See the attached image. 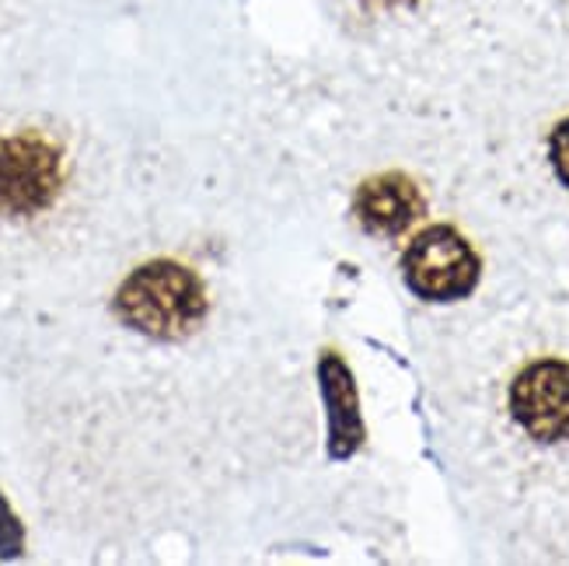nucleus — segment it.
I'll list each match as a JSON object with an SVG mask.
<instances>
[{
  "mask_svg": "<svg viewBox=\"0 0 569 566\" xmlns=\"http://www.w3.org/2000/svg\"><path fill=\"white\" fill-rule=\"evenodd\" d=\"M406 284L423 301H458L479 284V256L455 228L433 225L419 231L402 259Z\"/></svg>",
  "mask_w": 569,
  "mask_h": 566,
  "instance_id": "2",
  "label": "nucleus"
},
{
  "mask_svg": "<svg viewBox=\"0 0 569 566\" xmlns=\"http://www.w3.org/2000/svg\"><path fill=\"white\" fill-rule=\"evenodd\" d=\"M353 214L367 235L395 238L409 231L419 214H423V196L416 182L402 171H385V176L367 179L353 196Z\"/></svg>",
  "mask_w": 569,
  "mask_h": 566,
  "instance_id": "5",
  "label": "nucleus"
},
{
  "mask_svg": "<svg viewBox=\"0 0 569 566\" xmlns=\"http://www.w3.org/2000/svg\"><path fill=\"white\" fill-rule=\"evenodd\" d=\"M513 420L535 440H566L569 437V364L566 360H535L517 375L510 388Z\"/></svg>",
  "mask_w": 569,
  "mask_h": 566,
  "instance_id": "4",
  "label": "nucleus"
},
{
  "mask_svg": "<svg viewBox=\"0 0 569 566\" xmlns=\"http://www.w3.org/2000/svg\"><path fill=\"white\" fill-rule=\"evenodd\" d=\"M116 315L140 336L179 342L203 326L207 290L189 266L154 259L122 280L116 294Z\"/></svg>",
  "mask_w": 569,
  "mask_h": 566,
  "instance_id": "1",
  "label": "nucleus"
},
{
  "mask_svg": "<svg viewBox=\"0 0 569 566\" xmlns=\"http://www.w3.org/2000/svg\"><path fill=\"white\" fill-rule=\"evenodd\" d=\"M549 151H552V168H556L559 182L569 189V119H562L559 127L552 130Z\"/></svg>",
  "mask_w": 569,
  "mask_h": 566,
  "instance_id": "6",
  "label": "nucleus"
},
{
  "mask_svg": "<svg viewBox=\"0 0 569 566\" xmlns=\"http://www.w3.org/2000/svg\"><path fill=\"white\" fill-rule=\"evenodd\" d=\"M60 147L39 133L0 137V214L29 217L60 196Z\"/></svg>",
  "mask_w": 569,
  "mask_h": 566,
  "instance_id": "3",
  "label": "nucleus"
}]
</instances>
